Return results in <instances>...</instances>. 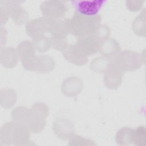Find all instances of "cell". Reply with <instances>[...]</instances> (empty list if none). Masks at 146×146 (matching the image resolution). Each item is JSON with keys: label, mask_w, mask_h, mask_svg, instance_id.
I'll return each instance as SVG.
<instances>
[{"label": "cell", "mask_w": 146, "mask_h": 146, "mask_svg": "<svg viewBox=\"0 0 146 146\" xmlns=\"http://www.w3.org/2000/svg\"><path fill=\"white\" fill-rule=\"evenodd\" d=\"M47 23H48L47 19L43 18L31 21L27 25V33L31 35L36 36L37 34L43 32L46 28Z\"/></svg>", "instance_id": "cell-7"}, {"label": "cell", "mask_w": 146, "mask_h": 146, "mask_svg": "<svg viewBox=\"0 0 146 146\" xmlns=\"http://www.w3.org/2000/svg\"><path fill=\"white\" fill-rule=\"evenodd\" d=\"M107 64L108 62L106 59L99 58L92 62V68L95 71L102 72L104 71Z\"/></svg>", "instance_id": "cell-11"}, {"label": "cell", "mask_w": 146, "mask_h": 146, "mask_svg": "<svg viewBox=\"0 0 146 146\" xmlns=\"http://www.w3.org/2000/svg\"><path fill=\"white\" fill-rule=\"evenodd\" d=\"M67 2L63 1L50 0L43 2L40 4V10L44 15L51 18L63 16L67 10Z\"/></svg>", "instance_id": "cell-3"}, {"label": "cell", "mask_w": 146, "mask_h": 146, "mask_svg": "<svg viewBox=\"0 0 146 146\" xmlns=\"http://www.w3.org/2000/svg\"><path fill=\"white\" fill-rule=\"evenodd\" d=\"M35 43L38 49L40 51L46 50L49 47V42L46 38H41L40 39H36Z\"/></svg>", "instance_id": "cell-13"}, {"label": "cell", "mask_w": 146, "mask_h": 146, "mask_svg": "<svg viewBox=\"0 0 146 146\" xmlns=\"http://www.w3.org/2000/svg\"><path fill=\"white\" fill-rule=\"evenodd\" d=\"M64 55L68 60L76 64H83L87 60L85 55L79 48L78 47V49H76L73 46L68 48L64 51Z\"/></svg>", "instance_id": "cell-8"}, {"label": "cell", "mask_w": 146, "mask_h": 146, "mask_svg": "<svg viewBox=\"0 0 146 146\" xmlns=\"http://www.w3.org/2000/svg\"><path fill=\"white\" fill-rule=\"evenodd\" d=\"M100 20V17H86L75 13L69 23L72 33L75 35L81 36L93 32Z\"/></svg>", "instance_id": "cell-1"}, {"label": "cell", "mask_w": 146, "mask_h": 146, "mask_svg": "<svg viewBox=\"0 0 146 146\" xmlns=\"http://www.w3.org/2000/svg\"><path fill=\"white\" fill-rule=\"evenodd\" d=\"M144 2V1H127L126 5L130 10L135 11L139 10L142 7Z\"/></svg>", "instance_id": "cell-12"}, {"label": "cell", "mask_w": 146, "mask_h": 146, "mask_svg": "<svg viewBox=\"0 0 146 146\" xmlns=\"http://www.w3.org/2000/svg\"><path fill=\"white\" fill-rule=\"evenodd\" d=\"M82 83L80 79L71 77L67 79L62 84L63 92L68 96H74L81 91Z\"/></svg>", "instance_id": "cell-5"}, {"label": "cell", "mask_w": 146, "mask_h": 146, "mask_svg": "<svg viewBox=\"0 0 146 146\" xmlns=\"http://www.w3.org/2000/svg\"><path fill=\"white\" fill-rule=\"evenodd\" d=\"M121 82V75L119 72L115 71L108 72L105 76L106 84L109 87H117Z\"/></svg>", "instance_id": "cell-10"}, {"label": "cell", "mask_w": 146, "mask_h": 146, "mask_svg": "<svg viewBox=\"0 0 146 146\" xmlns=\"http://www.w3.org/2000/svg\"><path fill=\"white\" fill-rule=\"evenodd\" d=\"M105 2L104 0L71 1L75 13L86 17L97 15Z\"/></svg>", "instance_id": "cell-2"}, {"label": "cell", "mask_w": 146, "mask_h": 146, "mask_svg": "<svg viewBox=\"0 0 146 146\" xmlns=\"http://www.w3.org/2000/svg\"><path fill=\"white\" fill-rule=\"evenodd\" d=\"M119 50V45L117 42L113 39H110L106 40L101 46L100 51L104 55H113Z\"/></svg>", "instance_id": "cell-9"}, {"label": "cell", "mask_w": 146, "mask_h": 146, "mask_svg": "<svg viewBox=\"0 0 146 146\" xmlns=\"http://www.w3.org/2000/svg\"><path fill=\"white\" fill-rule=\"evenodd\" d=\"M78 46L79 49L84 55L86 54H92L96 52L98 40L96 38L92 36L85 38L80 40Z\"/></svg>", "instance_id": "cell-6"}, {"label": "cell", "mask_w": 146, "mask_h": 146, "mask_svg": "<svg viewBox=\"0 0 146 146\" xmlns=\"http://www.w3.org/2000/svg\"><path fill=\"white\" fill-rule=\"evenodd\" d=\"M119 67L124 70H135L139 68L141 60L139 55L132 51H124L121 52L117 59Z\"/></svg>", "instance_id": "cell-4"}]
</instances>
